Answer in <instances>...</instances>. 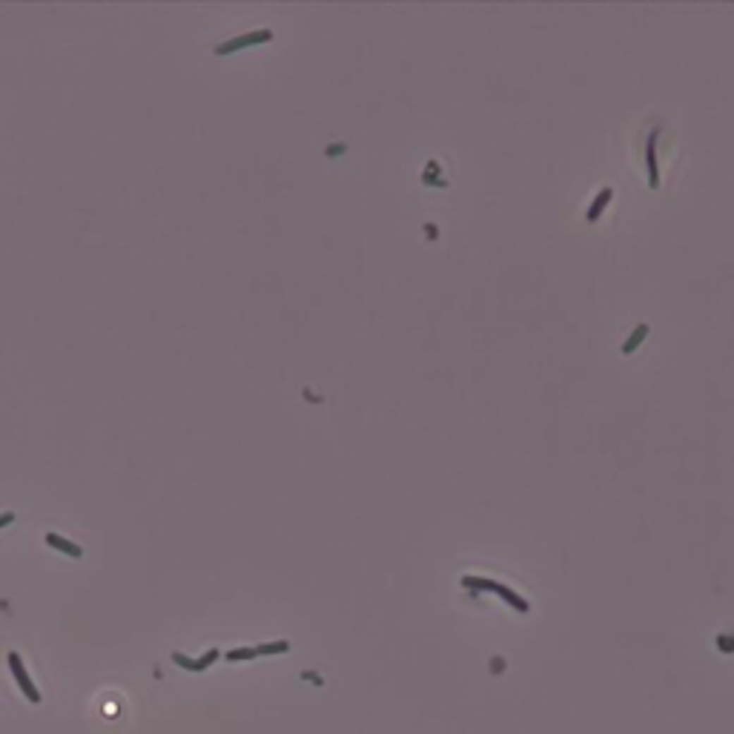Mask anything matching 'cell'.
I'll list each match as a JSON object with an SVG mask.
<instances>
[{
	"label": "cell",
	"instance_id": "cell-2",
	"mask_svg": "<svg viewBox=\"0 0 734 734\" xmlns=\"http://www.w3.org/2000/svg\"><path fill=\"white\" fill-rule=\"evenodd\" d=\"M465 585L470 588H482V591H494V594H499L508 606H513V608H520V611H528V602L522 599V597H516L510 588H505V585H499V582H491V580H470V577H465Z\"/></svg>",
	"mask_w": 734,
	"mask_h": 734
},
{
	"label": "cell",
	"instance_id": "cell-9",
	"mask_svg": "<svg viewBox=\"0 0 734 734\" xmlns=\"http://www.w3.org/2000/svg\"><path fill=\"white\" fill-rule=\"evenodd\" d=\"M717 642H720V649H726V652H734V637H731V640H723V637H720Z\"/></svg>",
	"mask_w": 734,
	"mask_h": 734
},
{
	"label": "cell",
	"instance_id": "cell-8",
	"mask_svg": "<svg viewBox=\"0 0 734 734\" xmlns=\"http://www.w3.org/2000/svg\"><path fill=\"white\" fill-rule=\"evenodd\" d=\"M12 522H15V513H9V510L0 513V528H6V525H12Z\"/></svg>",
	"mask_w": 734,
	"mask_h": 734
},
{
	"label": "cell",
	"instance_id": "cell-5",
	"mask_svg": "<svg viewBox=\"0 0 734 734\" xmlns=\"http://www.w3.org/2000/svg\"><path fill=\"white\" fill-rule=\"evenodd\" d=\"M270 37V32H258V35H244V37H238V40H230V43H224V47H219V55H224V52H233V49H241L244 43H255V40H267Z\"/></svg>",
	"mask_w": 734,
	"mask_h": 734
},
{
	"label": "cell",
	"instance_id": "cell-6",
	"mask_svg": "<svg viewBox=\"0 0 734 734\" xmlns=\"http://www.w3.org/2000/svg\"><path fill=\"white\" fill-rule=\"evenodd\" d=\"M284 652H290V642L287 640H276V642H267V645H255V654L262 657V654H284Z\"/></svg>",
	"mask_w": 734,
	"mask_h": 734
},
{
	"label": "cell",
	"instance_id": "cell-4",
	"mask_svg": "<svg viewBox=\"0 0 734 734\" xmlns=\"http://www.w3.org/2000/svg\"><path fill=\"white\" fill-rule=\"evenodd\" d=\"M47 545H52V548H58L61 553H66V556H72V559H78V556H83V551H80V545H75V542H69V539H63L61 534H47Z\"/></svg>",
	"mask_w": 734,
	"mask_h": 734
},
{
	"label": "cell",
	"instance_id": "cell-7",
	"mask_svg": "<svg viewBox=\"0 0 734 734\" xmlns=\"http://www.w3.org/2000/svg\"><path fill=\"white\" fill-rule=\"evenodd\" d=\"M252 657H258L255 649H233V652H227V663H241V660H252Z\"/></svg>",
	"mask_w": 734,
	"mask_h": 734
},
{
	"label": "cell",
	"instance_id": "cell-3",
	"mask_svg": "<svg viewBox=\"0 0 734 734\" xmlns=\"http://www.w3.org/2000/svg\"><path fill=\"white\" fill-rule=\"evenodd\" d=\"M215 660H219V652H215V649H209V652H207L204 657H198V660H190V657H187V654H181V652H176V654H172V663H176V666H181V668H187V671H207V668H209Z\"/></svg>",
	"mask_w": 734,
	"mask_h": 734
},
{
	"label": "cell",
	"instance_id": "cell-1",
	"mask_svg": "<svg viewBox=\"0 0 734 734\" xmlns=\"http://www.w3.org/2000/svg\"><path fill=\"white\" fill-rule=\"evenodd\" d=\"M6 663H9L12 674H15V683H18V688H23L26 700H29V703H40V692L35 688V683L29 680V674H26V668H23V660H20V654H18V652H9Z\"/></svg>",
	"mask_w": 734,
	"mask_h": 734
}]
</instances>
